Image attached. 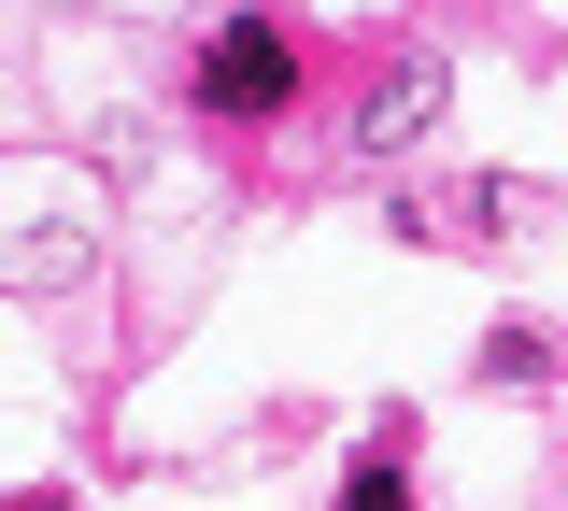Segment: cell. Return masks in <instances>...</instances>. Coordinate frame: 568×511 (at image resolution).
Wrapping results in <instances>:
<instances>
[{
	"instance_id": "cell-4",
	"label": "cell",
	"mask_w": 568,
	"mask_h": 511,
	"mask_svg": "<svg viewBox=\"0 0 568 511\" xmlns=\"http://www.w3.org/2000/svg\"><path fill=\"white\" fill-rule=\"evenodd\" d=\"M342 511H413V498H398V469H355V483H342Z\"/></svg>"
},
{
	"instance_id": "cell-2",
	"label": "cell",
	"mask_w": 568,
	"mask_h": 511,
	"mask_svg": "<svg viewBox=\"0 0 568 511\" xmlns=\"http://www.w3.org/2000/svg\"><path fill=\"white\" fill-rule=\"evenodd\" d=\"M440 100H455V85H440V58H398V72L369 85V114H355V143H369V156H413L426 129H440Z\"/></svg>"
},
{
	"instance_id": "cell-3",
	"label": "cell",
	"mask_w": 568,
	"mask_h": 511,
	"mask_svg": "<svg viewBox=\"0 0 568 511\" xmlns=\"http://www.w3.org/2000/svg\"><path fill=\"white\" fill-rule=\"evenodd\" d=\"M484 369H497V384H540V369H555V341H540V327H497Z\"/></svg>"
},
{
	"instance_id": "cell-1",
	"label": "cell",
	"mask_w": 568,
	"mask_h": 511,
	"mask_svg": "<svg viewBox=\"0 0 568 511\" xmlns=\"http://www.w3.org/2000/svg\"><path fill=\"white\" fill-rule=\"evenodd\" d=\"M200 85H213V114H284L298 58H284L271 14H227V29H213V58H200Z\"/></svg>"
}]
</instances>
